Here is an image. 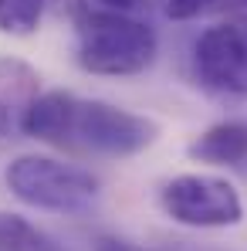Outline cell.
<instances>
[{
	"instance_id": "6da1fadb",
	"label": "cell",
	"mask_w": 247,
	"mask_h": 251,
	"mask_svg": "<svg viewBox=\"0 0 247 251\" xmlns=\"http://www.w3.org/2000/svg\"><path fill=\"white\" fill-rule=\"evenodd\" d=\"M159 54L156 31L139 14L119 10H75V61L88 75L105 78H132L153 68Z\"/></svg>"
},
{
	"instance_id": "7a4b0ae2",
	"label": "cell",
	"mask_w": 247,
	"mask_h": 251,
	"mask_svg": "<svg viewBox=\"0 0 247 251\" xmlns=\"http://www.w3.org/2000/svg\"><path fill=\"white\" fill-rule=\"evenodd\" d=\"M3 187L27 207L47 214H85L102 194V180L78 163L44 153H21L3 167Z\"/></svg>"
},
{
	"instance_id": "3957f363",
	"label": "cell",
	"mask_w": 247,
	"mask_h": 251,
	"mask_svg": "<svg viewBox=\"0 0 247 251\" xmlns=\"http://www.w3.org/2000/svg\"><path fill=\"white\" fill-rule=\"evenodd\" d=\"M159 136V126L149 116L129 112L122 105H112L105 99H78L71 95L68 105V123L61 150H78L95 153L109 160H125L142 150H149Z\"/></svg>"
},
{
	"instance_id": "277c9868",
	"label": "cell",
	"mask_w": 247,
	"mask_h": 251,
	"mask_svg": "<svg viewBox=\"0 0 247 251\" xmlns=\"http://www.w3.org/2000/svg\"><path fill=\"white\" fill-rule=\"evenodd\" d=\"M159 207L180 227H237L244 221V201L237 187L213 173H176L159 187Z\"/></svg>"
},
{
	"instance_id": "5b68a950",
	"label": "cell",
	"mask_w": 247,
	"mask_h": 251,
	"mask_svg": "<svg viewBox=\"0 0 247 251\" xmlns=\"http://www.w3.org/2000/svg\"><path fill=\"white\" fill-rule=\"evenodd\" d=\"M197 82L230 99H247V14L213 21L193 41Z\"/></svg>"
},
{
	"instance_id": "8992f818",
	"label": "cell",
	"mask_w": 247,
	"mask_h": 251,
	"mask_svg": "<svg viewBox=\"0 0 247 251\" xmlns=\"http://www.w3.org/2000/svg\"><path fill=\"white\" fill-rule=\"evenodd\" d=\"M41 95V75L24 58L0 54V143L24 136V119Z\"/></svg>"
},
{
	"instance_id": "52a82bcc",
	"label": "cell",
	"mask_w": 247,
	"mask_h": 251,
	"mask_svg": "<svg viewBox=\"0 0 247 251\" xmlns=\"http://www.w3.org/2000/svg\"><path fill=\"white\" fill-rule=\"evenodd\" d=\"M186 156L206 167H244L247 163V119H224L203 129L190 146Z\"/></svg>"
},
{
	"instance_id": "ba28073f",
	"label": "cell",
	"mask_w": 247,
	"mask_h": 251,
	"mask_svg": "<svg viewBox=\"0 0 247 251\" xmlns=\"http://www.w3.org/2000/svg\"><path fill=\"white\" fill-rule=\"evenodd\" d=\"M0 251H61L58 241L24 214L0 210Z\"/></svg>"
},
{
	"instance_id": "9c48e42d",
	"label": "cell",
	"mask_w": 247,
	"mask_h": 251,
	"mask_svg": "<svg viewBox=\"0 0 247 251\" xmlns=\"http://www.w3.org/2000/svg\"><path fill=\"white\" fill-rule=\"evenodd\" d=\"M47 0H0V34L27 38L41 27Z\"/></svg>"
},
{
	"instance_id": "30bf717a",
	"label": "cell",
	"mask_w": 247,
	"mask_h": 251,
	"mask_svg": "<svg viewBox=\"0 0 247 251\" xmlns=\"http://www.w3.org/2000/svg\"><path fill=\"white\" fill-rule=\"evenodd\" d=\"M210 3L213 0H166L163 10H166V17H173V21H190V17H200Z\"/></svg>"
},
{
	"instance_id": "8fae6325",
	"label": "cell",
	"mask_w": 247,
	"mask_h": 251,
	"mask_svg": "<svg viewBox=\"0 0 247 251\" xmlns=\"http://www.w3.org/2000/svg\"><path fill=\"white\" fill-rule=\"evenodd\" d=\"M149 0H82L78 7H95V10H119V14H139Z\"/></svg>"
},
{
	"instance_id": "7c38bea8",
	"label": "cell",
	"mask_w": 247,
	"mask_h": 251,
	"mask_svg": "<svg viewBox=\"0 0 247 251\" xmlns=\"http://www.w3.org/2000/svg\"><path fill=\"white\" fill-rule=\"evenodd\" d=\"M95 251H153V248H142V245H135L129 238H119V234H102L95 241Z\"/></svg>"
}]
</instances>
